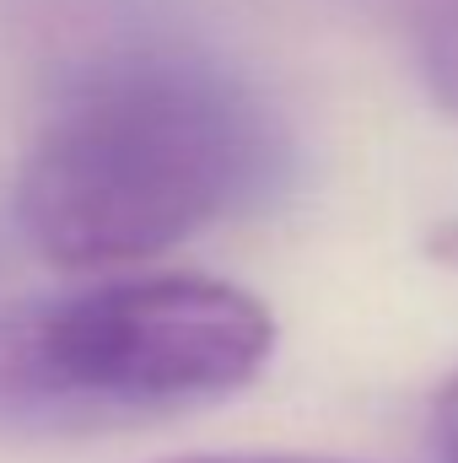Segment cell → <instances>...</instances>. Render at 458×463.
<instances>
[{
	"label": "cell",
	"mask_w": 458,
	"mask_h": 463,
	"mask_svg": "<svg viewBox=\"0 0 458 463\" xmlns=\"http://www.w3.org/2000/svg\"><path fill=\"white\" fill-rule=\"evenodd\" d=\"M281 167V124L227 65L195 49H119L38 124L16 216L49 264H135L253 205Z\"/></svg>",
	"instance_id": "6da1fadb"
},
{
	"label": "cell",
	"mask_w": 458,
	"mask_h": 463,
	"mask_svg": "<svg viewBox=\"0 0 458 463\" xmlns=\"http://www.w3.org/2000/svg\"><path fill=\"white\" fill-rule=\"evenodd\" d=\"M275 350L270 307L205 275H129L0 313V426L98 431L248 388Z\"/></svg>",
	"instance_id": "7a4b0ae2"
},
{
	"label": "cell",
	"mask_w": 458,
	"mask_h": 463,
	"mask_svg": "<svg viewBox=\"0 0 458 463\" xmlns=\"http://www.w3.org/2000/svg\"><path fill=\"white\" fill-rule=\"evenodd\" d=\"M405 49L415 54V71L426 76L432 98L458 114V0H372Z\"/></svg>",
	"instance_id": "3957f363"
},
{
	"label": "cell",
	"mask_w": 458,
	"mask_h": 463,
	"mask_svg": "<svg viewBox=\"0 0 458 463\" xmlns=\"http://www.w3.org/2000/svg\"><path fill=\"white\" fill-rule=\"evenodd\" d=\"M437 442H443V458L458 463V372L437 393Z\"/></svg>",
	"instance_id": "277c9868"
},
{
	"label": "cell",
	"mask_w": 458,
	"mask_h": 463,
	"mask_svg": "<svg viewBox=\"0 0 458 463\" xmlns=\"http://www.w3.org/2000/svg\"><path fill=\"white\" fill-rule=\"evenodd\" d=\"M173 463H324V458H286V453H222V458H173Z\"/></svg>",
	"instance_id": "5b68a950"
}]
</instances>
